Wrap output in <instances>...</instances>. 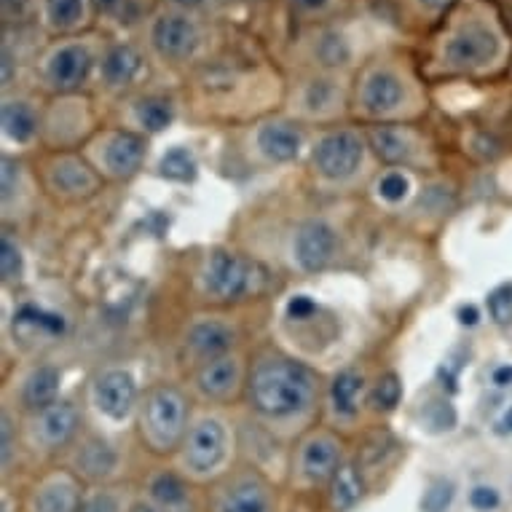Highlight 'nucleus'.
I'll list each match as a JSON object with an SVG mask.
<instances>
[{
    "label": "nucleus",
    "mask_w": 512,
    "mask_h": 512,
    "mask_svg": "<svg viewBox=\"0 0 512 512\" xmlns=\"http://www.w3.org/2000/svg\"><path fill=\"white\" fill-rule=\"evenodd\" d=\"M247 397L266 419H293L314 403L317 376L285 354H263L247 378Z\"/></svg>",
    "instance_id": "nucleus-1"
},
{
    "label": "nucleus",
    "mask_w": 512,
    "mask_h": 512,
    "mask_svg": "<svg viewBox=\"0 0 512 512\" xmlns=\"http://www.w3.org/2000/svg\"><path fill=\"white\" fill-rule=\"evenodd\" d=\"M140 435L156 454H172L188 435V400L175 387H153L140 405Z\"/></svg>",
    "instance_id": "nucleus-2"
},
{
    "label": "nucleus",
    "mask_w": 512,
    "mask_h": 512,
    "mask_svg": "<svg viewBox=\"0 0 512 512\" xmlns=\"http://www.w3.org/2000/svg\"><path fill=\"white\" fill-rule=\"evenodd\" d=\"M202 290L215 301H242L258 290V266L228 250H212L202 263Z\"/></svg>",
    "instance_id": "nucleus-3"
},
{
    "label": "nucleus",
    "mask_w": 512,
    "mask_h": 512,
    "mask_svg": "<svg viewBox=\"0 0 512 512\" xmlns=\"http://www.w3.org/2000/svg\"><path fill=\"white\" fill-rule=\"evenodd\" d=\"M94 65V51L89 43L76 41H59L54 43L46 54L41 57L38 73H41L43 86L54 94H73L89 81Z\"/></svg>",
    "instance_id": "nucleus-4"
},
{
    "label": "nucleus",
    "mask_w": 512,
    "mask_h": 512,
    "mask_svg": "<svg viewBox=\"0 0 512 512\" xmlns=\"http://www.w3.org/2000/svg\"><path fill=\"white\" fill-rule=\"evenodd\" d=\"M502 54V38L494 27L467 19L443 41V65L451 70H483Z\"/></svg>",
    "instance_id": "nucleus-5"
},
{
    "label": "nucleus",
    "mask_w": 512,
    "mask_h": 512,
    "mask_svg": "<svg viewBox=\"0 0 512 512\" xmlns=\"http://www.w3.org/2000/svg\"><path fill=\"white\" fill-rule=\"evenodd\" d=\"M202 25L191 17V11L164 9L148 25V43L156 57L164 62H188L202 49Z\"/></svg>",
    "instance_id": "nucleus-6"
},
{
    "label": "nucleus",
    "mask_w": 512,
    "mask_h": 512,
    "mask_svg": "<svg viewBox=\"0 0 512 512\" xmlns=\"http://www.w3.org/2000/svg\"><path fill=\"white\" fill-rule=\"evenodd\" d=\"M365 140L352 129H336L322 135L311 151V164L325 180H346L362 167Z\"/></svg>",
    "instance_id": "nucleus-7"
},
{
    "label": "nucleus",
    "mask_w": 512,
    "mask_h": 512,
    "mask_svg": "<svg viewBox=\"0 0 512 512\" xmlns=\"http://www.w3.org/2000/svg\"><path fill=\"white\" fill-rule=\"evenodd\" d=\"M228 435L223 421L215 416H202L188 427V435L183 440V467L191 475H210L218 470L220 462L226 459Z\"/></svg>",
    "instance_id": "nucleus-8"
},
{
    "label": "nucleus",
    "mask_w": 512,
    "mask_h": 512,
    "mask_svg": "<svg viewBox=\"0 0 512 512\" xmlns=\"http://www.w3.org/2000/svg\"><path fill=\"white\" fill-rule=\"evenodd\" d=\"M46 185H49L51 194L65 199V202H81V199H92L100 191L102 177L84 159L65 153V156L49 161Z\"/></svg>",
    "instance_id": "nucleus-9"
},
{
    "label": "nucleus",
    "mask_w": 512,
    "mask_h": 512,
    "mask_svg": "<svg viewBox=\"0 0 512 512\" xmlns=\"http://www.w3.org/2000/svg\"><path fill=\"white\" fill-rule=\"evenodd\" d=\"M148 153V143L143 135L137 132H108L100 140V151H97V164H100L102 175L113 177V180H126L140 172Z\"/></svg>",
    "instance_id": "nucleus-10"
},
{
    "label": "nucleus",
    "mask_w": 512,
    "mask_h": 512,
    "mask_svg": "<svg viewBox=\"0 0 512 512\" xmlns=\"http://www.w3.org/2000/svg\"><path fill=\"white\" fill-rule=\"evenodd\" d=\"M405 81L392 68H370L357 86V102L370 116H389L403 108Z\"/></svg>",
    "instance_id": "nucleus-11"
},
{
    "label": "nucleus",
    "mask_w": 512,
    "mask_h": 512,
    "mask_svg": "<svg viewBox=\"0 0 512 512\" xmlns=\"http://www.w3.org/2000/svg\"><path fill=\"white\" fill-rule=\"evenodd\" d=\"M336 231L325 220H306L293 236V261L301 271H322L336 255Z\"/></svg>",
    "instance_id": "nucleus-12"
},
{
    "label": "nucleus",
    "mask_w": 512,
    "mask_h": 512,
    "mask_svg": "<svg viewBox=\"0 0 512 512\" xmlns=\"http://www.w3.org/2000/svg\"><path fill=\"white\" fill-rule=\"evenodd\" d=\"M92 400L102 416L124 421L137 405V381L129 370H105L92 387Z\"/></svg>",
    "instance_id": "nucleus-13"
},
{
    "label": "nucleus",
    "mask_w": 512,
    "mask_h": 512,
    "mask_svg": "<svg viewBox=\"0 0 512 512\" xmlns=\"http://www.w3.org/2000/svg\"><path fill=\"white\" fill-rule=\"evenodd\" d=\"M78 427H81V419H78L73 403L57 400L49 408L35 413L33 421H30V437L46 451H57L78 435Z\"/></svg>",
    "instance_id": "nucleus-14"
},
{
    "label": "nucleus",
    "mask_w": 512,
    "mask_h": 512,
    "mask_svg": "<svg viewBox=\"0 0 512 512\" xmlns=\"http://www.w3.org/2000/svg\"><path fill=\"white\" fill-rule=\"evenodd\" d=\"M215 512H274L271 491L258 475H242L220 491Z\"/></svg>",
    "instance_id": "nucleus-15"
},
{
    "label": "nucleus",
    "mask_w": 512,
    "mask_h": 512,
    "mask_svg": "<svg viewBox=\"0 0 512 512\" xmlns=\"http://www.w3.org/2000/svg\"><path fill=\"white\" fill-rule=\"evenodd\" d=\"M239 387H242V365L231 354L207 360L202 368L196 370V389L207 400L223 403L228 397H234Z\"/></svg>",
    "instance_id": "nucleus-16"
},
{
    "label": "nucleus",
    "mask_w": 512,
    "mask_h": 512,
    "mask_svg": "<svg viewBox=\"0 0 512 512\" xmlns=\"http://www.w3.org/2000/svg\"><path fill=\"white\" fill-rule=\"evenodd\" d=\"M234 344L236 330L228 322H220V319H199L188 328V336H185V346L202 362L226 357L234 349Z\"/></svg>",
    "instance_id": "nucleus-17"
},
{
    "label": "nucleus",
    "mask_w": 512,
    "mask_h": 512,
    "mask_svg": "<svg viewBox=\"0 0 512 512\" xmlns=\"http://www.w3.org/2000/svg\"><path fill=\"white\" fill-rule=\"evenodd\" d=\"M255 148L274 164H287L298 159L303 148V135L290 121H266L255 132Z\"/></svg>",
    "instance_id": "nucleus-18"
},
{
    "label": "nucleus",
    "mask_w": 512,
    "mask_h": 512,
    "mask_svg": "<svg viewBox=\"0 0 512 512\" xmlns=\"http://www.w3.org/2000/svg\"><path fill=\"white\" fill-rule=\"evenodd\" d=\"M92 9V0H38L41 25L54 35L76 33L89 25Z\"/></svg>",
    "instance_id": "nucleus-19"
},
{
    "label": "nucleus",
    "mask_w": 512,
    "mask_h": 512,
    "mask_svg": "<svg viewBox=\"0 0 512 512\" xmlns=\"http://www.w3.org/2000/svg\"><path fill=\"white\" fill-rule=\"evenodd\" d=\"M143 73V54L129 43H113L100 59V78L108 89H126Z\"/></svg>",
    "instance_id": "nucleus-20"
},
{
    "label": "nucleus",
    "mask_w": 512,
    "mask_h": 512,
    "mask_svg": "<svg viewBox=\"0 0 512 512\" xmlns=\"http://www.w3.org/2000/svg\"><path fill=\"white\" fill-rule=\"evenodd\" d=\"M301 472L311 483L333 480L341 467V445L330 435H314L301 445Z\"/></svg>",
    "instance_id": "nucleus-21"
},
{
    "label": "nucleus",
    "mask_w": 512,
    "mask_h": 512,
    "mask_svg": "<svg viewBox=\"0 0 512 512\" xmlns=\"http://www.w3.org/2000/svg\"><path fill=\"white\" fill-rule=\"evenodd\" d=\"M84 499L76 478L70 475H54L43 480L33 496V512H81Z\"/></svg>",
    "instance_id": "nucleus-22"
},
{
    "label": "nucleus",
    "mask_w": 512,
    "mask_h": 512,
    "mask_svg": "<svg viewBox=\"0 0 512 512\" xmlns=\"http://www.w3.org/2000/svg\"><path fill=\"white\" fill-rule=\"evenodd\" d=\"M59 381H62V376H59V370L51 368V365H41V368L30 370L25 381H22V392H19L22 405L33 413L54 405L59 395Z\"/></svg>",
    "instance_id": "nucleus-23"
},
{
    "label": "nucleus",
    "mask_w": 512,
    "mask_h": 512,
    "mask_svg": "<svg viewBox=\"0 0 512 512\" xmlns=\"http://www.w3.org/2000/svg\"><path fill=\"white\" fill-rule=\"evenodd\" d=\"M0 118H3V132L11 143L27 145L38 132V113L27 100H6Z\"/></svg>",
    "instance_id": "nucleus-24"
},
{
    "label": "nucleus",
    "mask_w": 512,
    "mask_h": 512,
    "mask_svg": "<svg viewBox=\"0 0 512 512\" xmlns=\"http://www.w3.org/2000/svg\"><path fill=\"white\" fill-rule=\"evenodd\" d=\"M368 143L376 151L378 159H384L387 164H405L413 153L411 137L405 135L403 129H397V126H376V129H370Z\"/></svg>",
    "instance_id": "nucleus-25"
},
{
    "label": "nucleus",
    "mask_w": 512,
    "mask_h": 512,
    "mask_svg": "<svg viewBox=\"0 0 512 512\" xmlns=\"http://www.w3.org/2000/svg\"><path fill=\"white\" fill-rule=\"evenodd\" d=\"M135 121L143 126L148 135H159L172 121H175V105L167 97L148 94L135 102Z\"/></svg>",
    "instance_id": "nucleus-26"
},
{
    "label": "nucleus",
    "mask_w": 512,
    "mask_h": 512,
    "mask_svg": "<svg viewBox=\"0 0 512 512\" xmlns=\"http://www.w3.org/2000/svg\"><path fill=\"white\" fill-rule=\"evenodd\" d=\"M14 325H17L19 330H30L33 336L41 338H57L65 333V317H62V314L41 309V306H33V303H27V306H22V309L17 311Z\"/></svg>",
    "instance_id": "nucleus-27"
},
{
    "label": "nucleus",
    "mask_w": 512,
    "mask_h": 512,
    "mask_svg": "<svg viewBox=\"0 0 512 512\" xmlns=\"http://www.w3.org/2000/svg\"><path fill=\"white\" fill-rule=\"evenodd\" d=\"M148 491H151L153 504L161 507V510L185 512L188 507H191V502H188V491H185V483L177 478V475H172V472H159V475L151 480Z\"/></svg>",
    "instance_id": "nucleus-28"
},
{
    "label": "nucleus",
    "mask_w": 512,
    "mask_h": 512,
    "mask_svg": "<svg viewBox=\"0 0 512 512\" xmlns=\"http://www.w3.org/2000/svg\"><path fill=\"white\" fill-rule=\"evenodd\" d=\"M362 478L354 464H341L338 472L333 475V486H330V504L336 512L352 510L354 504L362 499Z\"/></svg>",
    "instance_id": "nucleus-29"
},
{
    "label": "nucleus",
    "mask_w": 512,
    "mask_h": 512,
    "mask_svg": "<svg viewBox=\"0 0 512 512\" xmlns=\"http://www.w3.org/2000/svg\"><path fill=\"white\" fill-rule=\"evenodd\" d=\"M352 54V43H349V38L344 33H338V30H325L314 41V57H317L322 68H346L352 62Z\"/></svg>",
    "instance_id": "nucleus-30"
},
{
    "label": "nucleus",
    "mask_w": 512,
    "mask_h": 512,
    "mask_svg": "<svg viewBox=\"0 0 512 512\" xmlns=\"http://www.w3.org/2000/svg\"><path fill=\"white\" fill-rule=\"evenodd\" d=\"M78 470L84 472L86 478H108L110 472L116 470V454H113V448L108 443H102V440H89V443L81 448V454H78Z\"/></svg>",
    "instance_id": "nucleus-31"
},
{
    "label": "nucleus",
    "mask_w": 512,
    "mask_h": 512,
    "mask_svg": "<svg viewBox=\"0 0 512 512\" xmlns=\"http://www.w3.org/2000/svg\"><path fill=\"white\" fill-rule=\"evenodd\" d=\"M341 102V86L333 78H311L301 89V108L309 113H325Z\"/></svg>",
    "instance_id": "nucleus-32"
},
{
    "label": "nucleus",
    "mask_w": 512,
    "mask_h": 512,
    "mask_svg": "<svg viewBox=\"0 0 512 512\" xmlns=\"http://www.w3.org/2000/svg\"><path fill=\"white\" fill-rule=\"evenodd\" d=\"M360 395H362V376L354 370H346L341 376H336L333 387H330V400H333V411L338 416H354L360 408Z\"/></svg>",
    "instance_id": "nucleus-33"
},
{
    "label": "nucleus",
    "mask_w": 512,
    "mask_h": 512,
    "mask_svg": "<svg viewBox=\"0 0 512 512\" xmlns=\"http://www.w3.org/2000/svg\"><path fill=\"white\" fill-rule=\"evenodd\" d=\"M159 172L169 180H177V183H188L196 177V159L194 153L188 148H172L169 153H164V159L159 164Z\"/></svg>",
    "instance_id": "nucleus-34"
},
{
    "label": "nucleus",
    "mask_w": 512,
    "mask_h": 512,
    "mask_svg": "<svg viewBox=\"0 0 512 512\" xmlns=\"http://www.w3.org/2000/svg\"><path fill=\"white\" fill-rule=\"evenodd\" d=\"M22 271H25V258H22L19 244L9 234H3V239H0V274L6 282H14V279L22 277Z\"/></svg>",
    "instance_id": "nucleus-35"
},
{
    "label": "nucleus",
    "mask_w": 512,
    "mask_h": 512,
    "mask_svg": "<svg viewBox=\"0 0 512 512\" xmlns=\"http://www.w3.org/2000/svg\"><path fill=\"white\" fill-rule=\"evenodd\" d=\"M454 502V483L451 480H435L432 486L424 491L421 499V510L424 512H445Z\"/></svg>",
    "instance_id": "nucleus-36"
},
{
    "label": "nucleus",
    "mask_w": 512,
    "mask_h": 512,
    "mask_svg": "<svg viewBox=\"0 0 512 512\" xmlns=\"http://www.w3.org/2000/svg\"><path fill=\"white\" fill-rule=\"evenodd\" d=\"M400 397H403V384H400V378L395 373H387L373 389V405L381 408V411H392L400 403Z\"/></svg>",
    "instance_id": "nucleus-37"
},
{
    "label": "nucleus",
    "mask_w": 512,
    "mask_h": 512,
    "mask_svg": "<svg viewBox=\"0 0 512 512\" xmlns=\"http://www.w3.org/2000/svg\"><path fill=\"white\" fill-rule=\"evenodd\" d=\"M408 191H411V183H408V177H405L403 172H397V169H392V172H387V175L378 180V196L392 204L403 202L405 196H408Z\"/></svg>",
    "instance_id": "nucleus-38"
},
{
    "label": "nucleus",
    "mask_w": 512,
    "mask_h": 512,
    "mask_svg": "<svg viewBox=\"0 0 512 512\" xmlns=\"http://www.w3.org/2000/svg\"><path fill=\"white\" fill-rule=\"evenodd\" d=\"M488 311L496 325H512V287H499L488 298Z\"/></svg>",
    "instance_id": "nucleus-39"
},
{
    "label": "nucleus",
    "mask_w": 512,
    "mask_h": 512,
    "mask_svg": "<svg viewBox=\"0 0 512 512\" xmlns=\"http://www.w3.org/2000/svg\"><path fill=\"white\" fill-rule=\"evenodd\" d=\"M424 424L432 432H443V429H454L456 424V413L448 403H432L424 413Z\"/></svg>",
    "instance_id": "nucleus-40"
},
{
    "label": "nucleus",
    "mask_w": 512,
    "mask_h": 512,
    "mask_svg": "<svg viewBox=\"0 0 512 512\" xmlns=\"http://www.w3.org/2000/svg\"><path fill=\"white\" fill-rule=\"evenodd\" d=\"M470 504L478 512H494L496 507H499V494H496L494 488H488V486L472 488Z\"/></svg>",
    "instance_id": "nucleus-41"
},
{
    "label": "nucleus",
    "mask_w": 512,
    "mask_h": 512,
    "mask_svg": "<svg viewBox=\"0 0 512 512\" xmlns=\"http://www.w3.org/2000/svg\"><path fill=\"white\" fill-rule=\"evenodd\" d=\"M94 11H100L102 17L110 19H124L129 14L132 0H92Z\"/></svg>",
    "instance_id": "nucleus-42"
},
{
    "label": "nucleus",
    "mask_w": 512,
    "mask_h": 512,
    "mask_svg": "<svg viewBox=\"0 0 512 512\" xmlns=\"http://www.w3.org/2000/svg\"><path fill=\"white\" fill-rule=\"evenodd\" d=\"M317 311V303L306 298V295H295L293 301L287 303V314L293 319H309Z\"/></svg>",
    "instance_id": "nucleus-43"
},
{
    "label": "nucleus",
    "mask_w": 512,
    "mask_h": 512,
    "mask_svg": "<svg viewBox=\"0 0 512 512\" xmlns=\"http://www.w3.org/2000/svg\"><path fill=\"white\" fill-rule=\"evenodd\" d=\"M81 512H118V504L113 496L97 494L94 499H89V502L84 504V510Z\"/></svg>",
    "instance_id": "nucleus-44"
},
{
    "label": "nucleus",
    "mask_w": 512,
    "mask_h": 512,
    "mask_svg": "<svg viewBox=\"0 0 512 512\" xmlns=\"http://www.w3.org/2000/svg\"><path fill=\"white\" fill-rule=\"evenodd\" d=\"M293 3L303 14H325L336 6V0H293Z\"/></svg>",
    "instance_id": "nucleus-45"
},
{
    "label": "nucleus",
    "mask_w": 512,
    "mask_h": 512,
    "mask_svg": "<svg viewBox=\"0 0 512 512\" xmlns=\"http://www.w3.org/2000/svg\"><path fill=\"white\" fill-rule=\"evenodd\" d=\"M11 462V419L9 413L3 416V464L9 467Z\"/></svg>",
    "instance_id": "nucleus-46"
},
{
    "label": "nucleus",
    "mask_w": 512,
    "mask_h": 512,
    "mask_svg": "<svg viewBox=\"0 0 512 512\" xmlns=\"http://www.w3.org/2000/svg\"><path fill=\"white\" fill-rule=\"evenodd\" d=\"M169 9H177V11H199L204 9L210 0H167Z\"/></svg>",
    "instance_id": "nucleus-47"
},
{
    "label": "nucleus",
    "mask_w": 512,
    "mask_h": 512,
    "mask_svg": "<svg viewBox=\"0 0 512 512\" xmlns=\"http://www.w3.org/2000/svg\"><path fill=\"white\" fill-rule=\"evenodd\" d=\"M11 68H14V57H11L9 46H3V86L11 84Z\"/></svg>",
    "instance_id": "nucleus-48"
},
{
    "label": "nucleus",
    "mask_w": 512,
    "mask_h": 512,
    "mask_svg": "<svg viewBox=\"0 0 512 512\" xmlns=\"http://www.w3.org/2000/svg\"><path fill=\"white\" fill-rule=\"evenodd\" d=\"M413 3L424 11H443L451 0H413Z\"/></svg>",
    "instance_id": "nucleus-49"
},
{
    "label": "nucleus",
    "mask_w": 512,
    "mask_h": 512,
    "mask_svg": "<svg viewBox=\"0 0 512 512\" xmlns=\"http://www.w3.org/2000/svg\"><path fill=\"white\" fill-rule=\"evenodd\" d=\"M496 387H510L512 384V368H499L494 373Z\"/></svg>",
    "instance_id": "nucleus-50"
},
{
    "label": "nucleus",
    "mask_w": 512,
    "mask_h": 512,
    "mask_svg": "<svg viewBox=\"0 0 512 512\" xmlns=\"http://www.w3.org/2000/svg\"><path fill=\"white\" fill-rule=\"evenodd\" d=\"M496 432H499V435H512V408L504 413L502 419L496 421Z\"/></svg>",
    "instance_id": "nucleus-51"
},
{
    "label": "nucleus",
    "mask_w": 512,
    "mask_h": 512,
    "mask_svg": "<svg viewBox=\"0 0 512 512\" xmlns=\"http://www.w3.org/2000/svg\"><path fill=\"white\" fill-rule=\"evenodd\" d=\"M132 512H167V510H161V507H156V504L140 502V504H135V507H132Z\"/></svg>",
    "instance_id": "nucleus-52"
},
{
    "label": "nucleus",
    "mask_w": 512,
    "mask_h": 512,
    "mask_svg": "<svg viewBox=\"0 0 512 512\" xmlns=\"http://www.w3.org/2000/svg\"><path fill=\"white\" fill-rule=\"evenodd\" d=\"M478 314H475V309H462V322L464 325H475V322H478Z\"/></svg>",
    "instance_id": "nucleus-53"
}]
</instances>
